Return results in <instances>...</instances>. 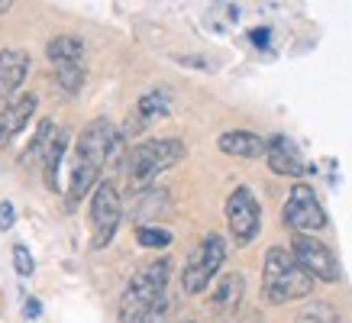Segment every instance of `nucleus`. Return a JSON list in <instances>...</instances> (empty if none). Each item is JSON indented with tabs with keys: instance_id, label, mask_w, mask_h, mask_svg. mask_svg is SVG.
I'll use <instances>...</instances> for the list:
<instances>
[{
	"instance_id": "obj_1",
	"label": "nucleus",
	"mask_w": 352,
	"mask_h": 323,
	"mask_svg": "<svg viewBox=\"0 0 352 323\" xmlns=\"http://www.w3.org/2000/svg\"><path fill=\"white\" fill-rule=\"evenodd\" d=\"M168 256L139 265L120 294V323H162L168 307Z\"/></svg>"
},
{
	"instance_id": "obj_2",
	"label": "nucleus",
	"mask_w": 352,
	"mask_h": 323,
	"mask_svg": "<svg viewBox=\"0 0 352 323\" xmlns=\"http://www.w3.org/2000/svg\"><path fill=\"white\" fill-rule=\"evenodd\" d=\"M117 140L120 136H117V129H113V123L104 117L91 120L81 129V140H78V152H75V168H72V184H68V197H65L68 210H75L87 194H94V188L104 181L100 172H104L107 159L117 149Z\"/></svg>"
},
{
	"instance_id": "obj_3",
	"label": "nucleus",
	"mask_w": 352,
	"mask_h": 323,
	"mask_svg": "<svg viewBox=\"0 0 352 323\" xmlns=\"http://www.w3.org/2000/svg\"><path fill=\"white\" fill-rule=\"evenodd\" d=\"M314 291V278L300 269L288 249L272 246L265 252V265H262V298L268 304H288L300 301Z\"/></svg>"
},
{
	"instance_id": "obj_4",
	"label": "nucleus",
	"mask_w": 352,
	"mask_h": 323,
	"mask_svg": "<svg viewBox=\"0 0 352 323\" xmlns=\"http://www.w3.org/2000/svg\"><path fill=\"white\" fill-rule=\"evenodd\" d=\"M184 159V142L182 140H146L126 155V181L129 191H149L152 181L162 172H168L171 165Z\"/></svg>"
},
{
	"instance_id": "obj_5",
	"label": "nucleus",
	"mask_w": 352,
	"mask_h": 323,
	"mask_svg": "<svg viewBox=\"0 0 352 323\" xmlns=\"http://www.w3.org/2000/svg\"><path fill=\"white\" fill-rule=\"evenodd\" d=\"M226 262V243L220 233H210V236H204L194 252L188 256L182 269V288L188 294H201V291L210 288V281L217 278V271L220 265Z\"/></svg>"
},
{
	"instance_id": "obj_6",
	"label": "nucleus",
	"mask_w": 352,
	"mask_h": 323,
	"mask_svg": "<svg viewBox=\"0 0 352 323\" xmlns=\"http://www.w3.org/2000/svg\"><path fill=\"white\" fill-rule=\"evenodd\" d=\"M123 220V201L113 181H100L91 194V246L94 249H107L113 243Z\"/></svg>"
},
{
	"instance_id": "obj_7",
	"label": "nucleus",
	"mask_w": 352,
	"mask_h": 323,
	"mask_svg": "<svg viewBox=\"0 0 352 323\" xmlns=\"http://www.w3.org/2000/svg\"><path fill=\"white\" fill-rule=\"evenodd\" d=\"M281 216H285V226H291L294 233H317V230L327 226L323 204L310 184H294V188H291Z\"/></svg>"
},
{
	"instance_id": "obj_8",
	"label": "nucleus",
	"mask_w": 352,
	"mask_h": 323,
	"mask_svg": "<svg viewBox=\"0 0 352 323\" xmlns=\"http://www.w3.org/2000/svg\"><path fill=\"white\" fill-rule=\"evenodd\" d=\"M226 223H230V233H233V239L239 246H249L258 236L262 210H258L256 194L249 191V188H236L226 197Z\"/></svg>"
},
{
	"instance_id": "obj_9",
	"label": "nucleus",
	"mask_w": 352,
	"mask_h": 323,
	"mask_svg": "<svg viewBox=\"0 0 352 323\" xmlns=\"http://www.w3.org/2000/svg\"><path fill=\"white\" fill-rule=\"evenodd\" d=\"M291 256L300 269L307 271L314 281H340V262L333 256L330 246H323L314 236H294L291 243Z\"/></svg>"
},
{
	"instance_id": "obj_10",
	"label": "nucleus",
	"mask_w": 352,
	"mask_h": 323,
	"mask_svg": "<svg viewBox=\"0 0 352 323\" xmlns=\"http://www.w3.org/2000/svg\"><path fill=\"white\" fill-rule=\"evenodd\" d=\"M36 107H39V97L36 94H20L16 100H10L7 107L0 110V149L10 146L16 133H23V126L30 123V117L36 113Z\"/></svg>"
},
{
	"instance_id": "obj_11",
	"label": "nucleus",
	"mask_w": 352,
	"mask_h": 323,
	"mask_svg": "<svg viewBox=\"0 0 352 323\" xmlns=\"http://www.w3.org/2000/svg\"><path fill=\"white\" fill-rule=\"evenodd\" d=\"M268 168L275 175H285V178H300V175L307 172V165H304V159H300L298 146L288 140V136H272L268 140Z\"/></svg>"
},
{
	"instance_id": "obj_12",
	"label": "nucleus",
	"mask_w": 352,
	"mask_h": 323,
	"mask_svg": "<svg viewBox=\"0 0 352 323\" xmlns=\"http://www.w3.org/2000/svg\"><path fill=\"white\" fill-rule=\"evenodd\" d=\"M30 75V52L0 49V100H10Z\"/></svg>"
},
{
	"instance_id": "obj_13",
	"label": "nucleus",
	"mask_w": 352,
	"mask_h": 323,
	"mask_svg": "<svg viewBox=\"0 0 352 323\" xmlns=\"http://www.w3.org/2000/svg\"><path fill=\"white\" fill-rule=\"evenodd\" d=\"M49 62L55 65V71H68V68H85V43L78 36H55L45 45Z\"/></svg>"
},
{
	"instance_id": "obj_14",
	"label": "nucleus",
	"mask_w": 352,
	"mask_h": 323,
	"mask_svg": "<svg viewBox=\"0 0 352 323\" xmlns=\"http://www.w3.org/2000/svg\"><path fill=\"white\" fill-rule=\"evenodd\" d=\"M265 149L268 142L252 129H230L220 136V152L233 155V159H258V155H265Z\"/></svg>"
},
{
	"instance_id": "obj_15",
	"label": "nucleus",
	"mask_w": 352,
	"mask_h": 323,
	"mask_svg": "<svg viewBox=\"0 0 352 323\" xmlns=\"http://www.w3.org/2000/svg\"><path fill=\"white\" fill-rule=\"evenodd\" d=\"M171 110V97L165 91H149V94L139 97L136 104V113L129 117V133H139V129H146L149 123H155L159 117H168Z\"/></svg>"
},
{
	"instance_id": "obj_16",
	"label": "nucleus",
	"mask_w": 352,
	"mask_h": 323,
	"mask_svg": "<svg viewBox=\"0 0 352 323\" xmlns=\"http://www.w3.org/2000/svg\"><path fill=\"white\" fill-rule=\"evenodd\" d=\"M243 288H245L243 275H239V271H230V275H223V278L217 281L214 294H210V304H214L217 311H236L239 301H243Z\"/></svg>"
},
{
	"instance_id": "obj_17",
	"label": "nucleus",
	"mask_w": 352,
	"mask_h": 323,
	"mask_svg": "<svg viewBox=\"0 0 352 323\" xmlns=\"http://www.w3.org/2000/svg\"><path fill=\"white\" fill-rule=\"evenodd\" d=\"M55 133H58V126H55V120H43V123L36 126V133H32L30 149L23 152V165H36V162H45L49 149H52Z\"/></svg>"
},
{
	"instance_id": "obj_18",
	"label": "nucleus",
	"mask_w": 352,
	"mask_h": 323,
	"mask_svg": "<svg viewBox=\"0 0 352 323\" xmlns=\"http://www.w3.org/2000/svg\"><path fill=\"white\" fill-rule=\"evenodd\" d=\"M168 191H162V188H149V191L136 194V204H133V216L136 220H149V216H162L168 214Z\"/></svg>"
},
{
	"instance_id": "obj_19",
	"label": "nucleus",
	"mask_w": 352,
	"mask_h": 323,
	"mask_svg": "<svg viewBox=\"0 0 352 323\" xmlns=\"http://www.w3.org/2000/svg\"><path fill=\"white\" fill-rule=\"evenodd\" d=\"M65 146H68V129H58L52 140V149H49V155H45L43 162V175H45V184L49 188H62L58 184V168H62V155H65Z\"/></svg>"
},
{
	"instance_id": "obj_20",
	"label": "nucleus",
	"mask_w": 352,
	"mask_h": 323,
	"mask_svg": "<svg viewBox=\"0 0 352 323\" xmlns=\"http://www.w3.org/2000/svg\"><path fill=\"white\" fill-rule=\"evenodd\" d=\"M136 243L146 249H165L171 243V233L162 226H139L136 230Z\"/></svg>"
},
{
	"instance_id": "obj_21",
	"label": "nucleus",
	"mask_w": 352,
	"mask_h": 323,
	"mask_svg": "<svg viewBox=\"0 0 352 323\" xmlns=\"http://www.w3.org/2000/svg\"><path fill=\"white\" fill-rule=\"evenodd\" d=\"M298 323H336V311H333L327 301L310 304L307 311L298 317Z\"/></svg>"
},
{
	"instance_id": "obj_22",
	"label": "nucleus",
	"mask_w": 352,
	"mask_h": 323,
	"mask_svg": "<svg viewBox=\"0 0 352 323\" xmlns=\"http://www.w3.org/2000/svg\"><path fill=\"white\" fill-rule=\"evenodd\" d=\"M13 265H16V271H20L23 278H26V275H32V269H36V265H32L30 249L23 246V243H16V246H13Z\"/></svg>"
},
{
	"instance_id": "obj_23",
	"label": "nucleus",
	"mask_w": 352,
	"mask_h": 323,
	"mask_svg": "<svg viewBox=\"0 0 352 323\" xmlns=\"http://www.w3.org/2000/svg\"><path fill=\"white\" fill-rule=\"evenodd\" d=\"M13 220H16V210H13V204H0V230H10Z\"/></svg>"
},
{
	"instance_id": "obj_24",
	"label": "nucleus",
	"mask_w": 352,
	"mask_h": 323,
	"mask_svg": "<svg viewBox=\"0 0 352 323\" xmlns=\"http://www.w3.org/2000/svg\"><path fill=\"white\" fill-rule=\"evenodd\" d=\"M23 311H26V320H36V317H39V301H26Z\"/></svg>"
},
{
	"instance_id": "obj_25",
	"label": "nucleus",
	"mask_w": 352,
	"mask_h": 323,
	"mask_svg": "<svg viewBox=\"0 0 352 323\" xmlns=\"http://www.w3.org/2000/svg\"><path fill=\"white\" fill-rule=\"evenodd\" d=\"M252 39H256V45H265L268 32H265V30H258V32H252Z\"/></svg>"
},
{
	"instance_id": "obj_26",
	"label": "nucleus",
	"mask_w": 352,
	"mask_h": 323,
	"mask_svg": "<svg viewBox=\"0 0 352 323\" xmlns=\"http://www.w3.org/2000/svg\"><path fill=\"white\" fill-rule=\"evenodd\" d=\"M10 10V3H7V0H0V13H7Z\"/></svg>"
}]
</instances>
